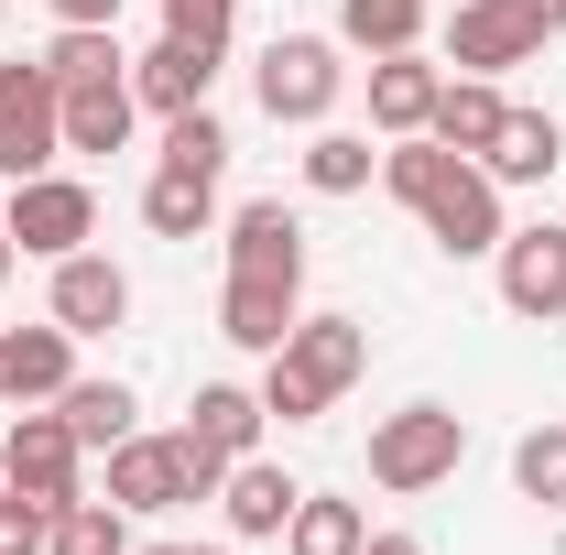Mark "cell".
<instances>
[{
    "mask_svg": "<svg viewBox=\"0 0 566 555\" xmlns=\"http://www.w3.org/2000/svg\"><path fill=\"white\" fill-rule=\"evenodd\" d=\"M436 87H447V66H424V55H370V132L403 142L436 121Z\"/></svg>",
    "mask_w": 566,
    "mask_h": 555,
    "instance_id": "obj_17",
    "label": "cell"
},
{
    "mask_svg": "<svg viewBox=\"0 0 566 555\" xmlns=\"http://www.w3.org/2000/svg\"><path fill=\"white\" fill-rule=\"evenodd\" d=\"M44 76H55V98H66V87H98V76H132V55H120V22H55Z\"/></svg>",
    "mask_w": 566,
    "mask_h": 555,
    "instance_id": "obj_24",
    "label": "cell"
},
{
    "mask_svg": "<svg viewBox=\"0 0 566 555\" xmlns=\"http://www.w3.org/2000/svg\"><path fill=\"white\" fill-rule=\"evenodd\" d=\"M0 480L33 490V501H76L87 490V447L55 404H11V436H0Z\"/></svg>",
    "mask_w": 566,
    "mask_h": 555,
    "instance_id": "obj_7",
    "label": "cell"
},
{
    "mask_svg": "<svg viewBox=\"0 0 566 555\" xmlns=\"http://www.w3.org/2000/svg\"><path fill=\"white\" fill-rule=\"evenodd\" d=\"M458 458H469V415L458 404H392V415L370 425V490H392V501L447 490Z\"/></svg>",
    "mask_w": 566,
    "mask_h": 555,
    "instance_id": "obj_2",
    "label": "cell"
},
{
    "mask_svg": "<svg viewBox=\"0 0 566 555\" xmlns=\"http://www.w3.org/2000/svg\"><path fill=\"white\" fill-rule=\"evenodd\" d=\"M55 415L76 425V447H87V458H109L120 436H142V404H132V381H87V370H76L66 392H55Z\"/></svg>",
    "mask_w": 566,
    "mask_h": 555,
    "instance_id": "obj_22",
    "label": "cell"
},
{
    "mask_svg": "<svg viewBox=\"0 0 566 555\" xmlns=\"http://www.w3.org/2000/svg\"><path fill=\"white\" fill-rule=\"evenodd\" d=\"M132 555H229V545H132Z\"/></svg>",
    "mask_w": 566,
    "mask_h": 555,
    "instance_id": "obj_36",
    "label": "cell"
},
{
    "mask_svg": "<svg viewBox=\"0 0 566 555\" xmlns=\"http://www.w3.org/2000/svg\"><path fill=\"white\" fill-rule=\"evenodd\" d=\"M501 121H512V98H501V76H447V87H436V121H424V132L447 142V153H469V164H480Z\"/></svg>",
    "mask_w": 566,
    "mask_h": 555,
    "instance_id": "obj_20",
    "label": "cell"
},
{
    "mask_svg": "<svg viewBox=\"0 0 566 555\" xmlns=\"http://www.w3.org/2000/svg\"><path fill=\"white\" fill-rule=\"evenodd\" d=\"M294 316H305V283H283V273H229L218 283V338L251 348V359H273L294 338Z\"/></svg>",
    "mask_w": 566,
    "mask_h": 555,
    "instance_id": "obj_11",
    "label": "cell"
},
{
    "mask_svg": "<svg viewBox=\"0 0 566 555\" xmlns=\"http://www.w3.org/2000/svg\"><path fill=\"white\" fill-rule=\"evenodd\" d=\"M359 555H424V545H415V534H370Z\"/></svg>",
    "mask_w": 566,
    "mask_h": 555,
    "instance_id": "obj_35",
    "label": "cell"
},
{
    "mask_svg": "<svg viewBox=\"0 0 566 555\" xmlns=\"http://www.w3.org/2000/svg\"><path fill=\"white\" fill-rule=\"evenodd\" d=\"M273 359L294 370V381H316V392L338 404L359 370H370V327H359V316H294V338H283Z\"/></svg>",
    "mask_w": 566,
    "mask_h": 555,
    "instance_id": "obj_13",
    "label": "cell"
},
{
    "mask_svg": "<svg viewBox=\"0 0 566 555\" xmlns=\"http://www.w3.org/2000/svg\"><path fill=\"white\" fill-rule=\"evenodd\" d=\"M218 229H229V273H283V283H305V218L283 208V197H251V208H229Z\"/></svg>",
    "mask_w": 566,
    "mask_h": 555,
    "instance_id": "obj_14",
    "label": "cell"
},
{
    "mask_svg": "<svg viewBox=\"0 0 566 555\" xmlns=\"http://www.w3.org/2000/svg\"><path fill=\"white\" fill-rule=\"evenodd\" d=\"M229 11H240V0H164V33H175V44H218V55H229Z\"/></svg>",
    "mask_w": 566,
    "mask_h": 555,
    "instance_id": "obj_33",
    "label": "cell"
},
{
    "mask_svg": "<svg viewBox=\"0 0 566 555\" xmlns=\"http://www.w3.org/2000/svg\"><path fill=\"white\" fill-rule=\"evenodd\" d=\"M545 22H556V33H566V0H545Z\"/></svg>",
    "mask_w": 566,
    "mask_h": 555,
    "instance_id": "obj_38",
    "label": "cell"
},
{
    "mask_svg": "<svg viewBox=\"0 0 566 555\" xmlns=\"http://www.w3.org/2000/svg\"><path fill=\"white\" fill-rule=\"evenodd\" d=\"M305 186H316V197H359V186H381L370 132H327V121H316V142H305Z\"/></svg>",
    "mask_w": 566,
    "mask_h": 555,
    "instance_id": "obj_27",
    "label": "cell"
},
{
    "mask_svg": "<svg viewBox=\"0 0 566 555\" xmlns=\"http://www.w3.org/2000/svg\"><path fill=\"white\" fill-rule=\"evenodd\" d=\"M556 164H566L556 109H512V121L491 132V153H480V175H491V186H545Z\"/></svg>",
    "mask_w": 566,
    "mask_h": 555,
    "instance_id": "obj_18",
    "label": "cell"
},
{
    "mask_svg": "<svg viewBox=\"0 0 566 555\" xmlns=\"http://www.w3.org/2000/svg\"><path fill=\"white\" fill-rule=\"evenodd\" d=\"M294 501H305L294 469L262 458V447H251V458H229V480H218V512H229V534H240V545H273L283 523H294Z\"/></svg>",
    "mask_w": 566,
    "mask_h": 555,
    "instance_id": "obj_12",
    "label": "cell"
},
{
    "mask_svg": "<svg viewBox=\"0 0 566 555\" xmlns=\"http://www.w3.org/2000/svg\"><path fill=\"white\" fill-rule=\"evenodd\" d=\"M76 381V338L44 316V327H0V404H55Z\"/></svg>",
    "mask_w": 566,
    "mask_h": 555,
    "instance_id": "obj_15",
    "label": "cell"
},
{
    "mask_svg": "<svg viewBox=\"0 0 566 555\" xmlns=\"http://www.w3.org/2000/svg\"><path fill=\"white\" fill-rule=\"evenodd\" d=\"M11 262H22V251H11V229H0V283H11Z\"/></svg>",
    "mask_w": 566,
    "mask_h": 555,
    "instance_id": "obj_37",
    "label": "cell"
},
{
    "mask_svg": "<svg viewBox=\"0 0 566 555\" xmlns=\"http://www.w3.org/2000/svg\"><path fill=\"white\" fill-rule=\"evenodd\" d=\"M251 392H262V415H283V425H316V415H327V392H316V381H294L283 359H262V381H251Z\"/></svg>",
    "mask_w": 566,
    "mask_h": 555,
    "instance_id": "obj_32",
    "label": "cell"
},
{
    "mask_svg": "<svg viewBox=\"0 0 566 555\" xmlns=\"http://www.w3.org/2000/svg\"><path fill=\"white\" fill-rule=\"evenodd\" d=\"M55 534V501H33V490H0V555H44Z\"/></svg>",
    "mask_w": 566,
    "mask_h": 555,
    "instance_id": "obj_31",
    "label": "cell"
},
{
    "mask_svg": "<svg viewBox=\"0 0 566 555\" xmlns=\"http://www.w3.org/2000/svg\"><path fill=\"white\" fill-rule=\"evenodd\" d=\"M381 197H403V208L424 218V240L447 251V262H491L501 251V186L469 164V153H447L436 132H403V142H381Z\"/></svg>",
    "mask_w": 566,
    "mask_h": 555,
    "instance_id": "obj_1",
    "label": "cell"
},
{
    "mask_svg": "<svg viewBox=\"0 0 566 555\" xmlns=\"http://www.w3.org/2000/svg\"><path fill=\"white\" fill-rule=\"evenodd\" d=\"M359 545H370V512L338 490H305L294 523H283V555H359Z\"/></svg>",
    "mask_w": 566,
    "mask_h": 555,
    "instance_id": "obj_26",
    "label": "cell"
},
{
    "mask_svg": "<svg viewBox=\"0 0 566 555\" xmlns=\"http://www.w3.org/2000/svg\"><path fill=\"white\" fill-rule=\"evenodd\" d=\"M142 121L132 76H98V87H66V153H120Z\"/></svg>",
    "mask_w": 566,
    "mask_h": 555,
    "instance_id": "obj_25",
    "label": "cell"
},
{
    "mask_svg": "<svg viewBox=\"0 0 566 555\" xmlns=\"http://www.w3.org/2000/svg\"><path fill=\"white\" fill-rule=\"evenodd\" d=\"M208 87H218V44H153V55H132V98L153 109V121H175V109H208Z\"/></svg>",
    "mask_w": 566,
    "mask_h": 555,
    "instance_id": "obj_16",
    "label": "cell"
},
{
    "mask_svg": "<svg viewBox=\"0 0 566 555\" xmlns=\"http://www.w3.org/2000/svg\"><path fill=\"white\" fill-rule=\"evenodd\" d=\"M164 164L175 175H229V121L218 109H175L164 121Z\"/></svg>",
    "mask_w": 566,
    "mask_h": 555,
    "instance_id": "obj_30",
    "label": "cell"
},
{
    "mask_svg": "<svg viewBox=\"0 0 566 555\" xmlns=\"http://www.w3.org/2000/svg\"><path fill=\"white\" fill-rule=\"evenodd\" d=\"M436 0H338V44L349 55H415Z\"/></svg>",
    "mask_w": 566,
    "mask_h": 555,
    "instance_id": "obj_23",
    "label": "cell"
},
{
    "mask_svg": "<svg viewBox=\"0 0 566 555\" xmlns=\"http://www.w3.org/2000/svg\"><path fill=\"white\" fill-rule=\"evenodd\" d=\"M142 229H153V240H208V229H218V175H175V164H153V186H142Z\"/></svg>",
    "mask_w": 566,
    "mask_h": 555,
    "instance_id": "obj_21",
    "label": "cell"
},
{
    "mask_svg": "<svg viewBox=\"0 0 566 555\" xmlns=\"http://www.w3.org/2000/svg\"><path fill=\"white\" fill-rule=\"evenodd\" d=\"M251 87H262V109H273V121L316 132V121L349 98V44H338V33H273V44H262V66H251Z\"/></svg>",
    "mask_w": 566,
    "mask_h": 555,
    "instance_id": "obj_3",
    "label": "cell"
},
{
    "mask_svg": "<svg viewBox=\"0 0 566 555\" xmlns=\"http://www.w3.org/2000/svg\"><path fill=\"white\" fill-rule=\"evenodd\" d=\"M512 490H523L534 512H566V425H534V436L512 447Z\"/></svg>",
    "mask_w": 566,
    "mask_h": 555,
    "instance_id": "obj_29",
    "label": "cell"
},
{
    "mask_svg": "<svg viewBox=\"0 0 566 555\" xmlns=\"http://www.w3.org/2000/svg\"><path fill=\"white\" fill-rule=\"evenodd\" d=\"M109 501H120L132 523L208 501V490H197V469H186V436H120V447H109Z\"/></svg>",
    "mask_w": 566,
    "mask_h": 555,
    "instance_id": "obj_10",
    "label": "cell"
},
{
    "mask_svg": "<svg viewBox=\"0 0 566 555\" xmlns=\"http://www.w3.org/2000/svg\"><path fill=\"white\" fill-rule=\"evenodd\" d=\"M491 273H501V305H512L523 327H556V316H566V229H556V218L501 229Z\"/></svg>",
    "mask_w": 566,
    "mask_h": 555,
    "instance_id": "obj_8",
    "label": "cell"
},
{
    "mask_svg": "<svg viewBox=\"0 0 566 555\" xmlns=\"http://www.w3.org/2000/svg\"><path fill=\"white\" fill-rule=\"evenodd\" d=\"M44 316L66 327V338H109V327H132V273L109 262V251H66V262H44Z\"/></svg>",
    "mask_w": 566,
    "mask_h": 555,
    "instance_id": "obj_9",
    "label": "cell"
},
{
    "mask_svg": "<svg viewBox=\"0 0 566 555\" xmlns=\"http://www.w3.org/2000/svg\"><path fill=\"white\" fill-rule=\"evenodd\" d=\"M545 44H556L545 0H458V22H447L458 76H512V66H534Z\"/></svg>",
    "mask_w": 566,
    "mask_h": 555,
    "instance_id": "obj_5",
    "label": "cell"
},
{
    "mask_svg": "<svg viewBox=\"0 0 566 555\" xmlns=\"http://www.w3.org/2000/svg\"><path fill=\"white\" fill-rule=\"evenodd\" d=\"M55 22H120V0H44Z\"/></svg>",
    "mask_w": 566,
    "mask_h": 555,
    "instance_id": "obj_34",
    "label": "cell"
},
{
    "mask_svg": "<svg viewBox=\"0 0 566 555\" xmlns=\"http://www.w3.org/2000/svg\"><path fill=\"white\" fill-rule=\"evenodd\" d=\"M55 153H66V98H55L44 55H22V66H0V186L55 175Z\"/></svg>",
    "mask_w": 566,
    "mask_h": 555,
    "instance_id": "obj_4",
    "label": "cell"
},
{
    "mask_svg": "<svg viewBox=\"0 0 566 555\" xmlns=\"http://www.w3.org/2000/svg\"><path fill=\"white\" fill-rule=\"evenodd\" d=\"M262 392H251V381H197V404H186V436H197V447H208V458H251V447H262Z\"/></svg>",
    "mask_w": 566,
    "mask_h": 555,
    "instance_id": "obj_19",
    "label": "cell"
},
{
    "mask_svg": "<svg viewBox=\"0 0 566 555\" xmlns=\"http://www.w3.org/2000/svg\"><path fill=\"white\" fill-rule=\"evenodd\" d=\"M0 229H11V251H22V262H66V251L98 240V197H87L76 175H22V186H11V208H0Z\"/></svg>",
    "mask_w": 566,
    "mask_h": 555,
    "instance_id": "obj_6",
    "label": "cell"
},
{
    "mask_svg": "<svg viewBox=\"0 0 566 555\" xmlns=\"http://www.w3.org/2000/svg\"><path fill=\"white\" fill-rule=\"evenodd\" d=\"M44 555H132V512L120 501H55V534H44Z\"/></svg>",
    "mask_w": 566,
    "mask_h": 555,
    "instance_id": "obj_28",
    "label": "cell"
}]
</instances>
